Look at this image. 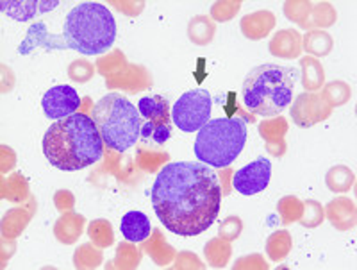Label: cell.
<instances>
[{
  "label": "cell",
  "mask_w": 357,
  "mask_h": 270,
  "mask_svg": "<svg viewBox=\"0 0 357 270\" xmlns=\"http://www.w3.org/2000/svg\"><path fill=\"white\" fill-rule=\"evenodd\" d=\"M159 222L177 237H197L211 227L222 208V186L211 167L193 161L165 165L151 192Z\"/></svg>",
  "instance_id": "obj_1"
},
{
  "label": "cell",
  "mask_w": 357,
  "mask_h": 270,
  "mask_svg": "<svg viewBox=\"0 0 357 270\" xmlns=\"http://www.w3.org/2000/svg\"><path fill=\"white\" fill-rule=\"evenodd\" d=\"M45 158L52 167L75 172L97 163L104 154V142L91 117L75 113L56 120L41 142Z\"/></svg>",
  "instance_id": "obj_2"
},
{
  "label": "cell",
  "mask_w": 357,
  "mask_h": 270,
  "mask_svg": "<svg viewBox=\"0 0 357 270\" xmlns=\"http://www.w3.org/2000/svg\"><path fill=\"white\" fill-rule=\"evenodd\" d=\"M61 40L54 49H72L84 56H98L113 47L116 22L106 6L82 2L66 15Z\"/></svg>",
  "instance_id": "obj_3"
},
{
  "label": "cell",
  "mask_w": 357,
  "mask_h": 270,
  "mask_svg": "<svg viewBox=\"0 0 357 270\" xmlns=\"http://www.w3.org/2000/svg\"><path fill=\"white\" fill-rule=\"evenodd\" d=\"M298 70L293 66L264 65L252 68L241 87V100L248 111L270 119L280 115L293 103Z\"/></svg>",
  "instance_id": "obj_4"
},
{
  "label": "cell",
  "mask_w": 357,
  "mask_h": 270,
  "mask_svg": "<svg viewBox=\"0 0 357 270\" xmlns=\"http://www.w3.org/2000/svg\"><path fill=\"white\" fill-rule=\"evenodd\" d=\"M91 120L97 126L104 145L116 152L129 151L142 136L138 107L122 93H107L91 107Z\"/></svg>",
  "instance_id": "obj_5"
},
{
  "label": "cell",
  "mask_w": 357,
  "mask_h": 270,
  "mask_svg": "<svg viewBox=\"0 0 357 270\" xmlns=\"http://www.w3.org/2000/svg\"><path fill=\"white\" fill-rule=\"evenodd\" d=\"M247 136V122L240 117L213 119L199 131L193 151L200 163L225 168L241 154Z\"/></svg>",
  "instance_id": "obj_6"
},
{
  "label": "cell",
  "mask_w": 357,
  "mask_h": 270,
  "mask_svg": "<svg viewBox=\"0 0 357 270\" xmlns=\"http://www.w3.org/2000/svg\"><path fill=\"white\" fill-rule=\"evenodd\" d=\"M211 95L207 90L186 91L172 107V122L184 133L200 131L211 120Z\"/></svg>",
  "instance_id": "obj_7"
},
{
  "label": "cell",
  "mask_w": 357,
  "mask_h": 270,
  "mask_svg": "<svg viewBox=\"0 0 357 270\" xmlns=\"http://www.w3.org/2000/svg\"><path fill=\"white\" fill-rule=\"evenodd\" d=\"M138 111L139 117L145 120L142 122V138L158 145L165 144L172 136V127H174L168 98L159 95L139 98Z\"/></svg>",
  "instance_id": "obj_8"
},
{
  "label": "cell",
  "mask_w": 357,
  "mask_h": 270,
  "mask_svg": "<svg viewBox=\"0 0 357 270\" xmlns=\"http://www.w3.org/2000/svg\"><path fill=\"white\" fill-rule=\"evenodd\" d=\"M270 177H272V163L266 158H259V160L245 165L234 174L232 186L241 195L250 197L264 192L270 183Z\"/></svg>",
  "instance_id": "obj_9"
},
{
  "label": "cell",
  "mask_w": 357,
  "mask_h": 270,
  "mask_svg": "<svg viewBox=\"0 0 357 270\" xmlns=\"http://www.w3.org/2000/svg\"><path fill=\"white\" fill-rule=\"evenodd\" d=\"M81 106L79 93L72 87H54L50 88L41 98V107L47 119L50 120H63L66 117H72L77 113Z\"/></svg>",
  "instance_id": "obj_10"
},
{
  "label": "cell",
  "mask_w": 357,
  "mask_h": 270,
  "mask_svg": "<svg viewBox=\"0 0 357 270\" xmlns=\"http://www.w3.org/2000/svg\"><path fill=\"white\" fill-rule=\"evenodd\" d=\"M120 231H122V237L126 238L127 241L138 243V241H143L151 237L152 225L145 213L129 211L122 217V222H120Z\"/></svg>",
  "instance_id": "obj_11"
},
{
  "label": "cell",
  "mask_w": 357,
  "mask_h": 270,
  "mask_svg": "<svg viewBox=\"0 0 357 270\" xmlns=\"http://www.w3.org/2000/svg\"><path fill=\"white\" fill-rule=\"evenodd\" d=\"M305 49L312 54H327L331 49V40L325 33H311L305 36Z\"/></svg>",
  "instance_id": "obj_12"
},
{
  "label": "cell",
  "mask_w": 357,
  "mask_h": 270,
  "mask_svg": "<svg viewBox=\"0 0 357 270\" xmlns=\"http://www.w3.org/2000/svg\"><path fill=\"white\" fill-rule=\"evenodd\" d=\"M321 220V208L317 202H307V215H305L304 222L305 225H318Z\"/></svg>",
  "instance_id": "obj_13"
}]
</instances>
